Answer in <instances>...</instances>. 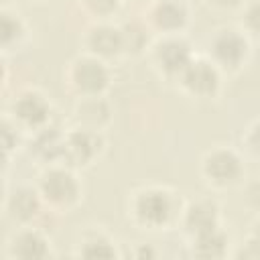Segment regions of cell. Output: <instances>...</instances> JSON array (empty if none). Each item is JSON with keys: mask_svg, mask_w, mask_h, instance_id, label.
I'll return each instance as SVG.
<instances>
[{"mask_svg": "<svg viewBox=\"0 0 260 260\" xmlns=\"http://www.w3.org/2000/svg\"><path fill=\"white\" fill-rule=\"evenodd\" d=\"M154 57H156V63L167 73H183L185 67L191 63L189 45L181 39H169V41L160 43Z\"/></svg>", "mask_w": 260, "mask_h": 260, "instance_id": "7", "label": "cell"}, {"mask_svg": "<svg viewBox=\"0 0 260 260\" xmlns=\"http://www.w3.org/2000/svg\"><path fill=\"white\" fill-rule=\"evenodd\" d=\"M47 252L45 240L37 232H24L14 240V254L24 258H41Z\"/></svg>", "mask_w": 260, "mask_h": 260, "instance_id": "15", "label": "cell"}, {"mask_svg": "<svg viewBox=\"0 0 260 260\" xmlns=\"http://www.w3.org/2000/svg\"><path fill=\"white\" fill-rule=\"evenodd\" d=\"M248 199H250V203H254V205L260 209V181L254 183V185L248 189Z\"/></svg>", "mask_w": 260, "mask_h": 260, "instance_id": "24", "label": "cell"}, {"mask_svg": "<svg viewBox=\"0 0 260 260\" xmlns=\"http://www.w3.org/2000/svg\"><path fill=\"white\" fill-rule=\"evenodd\" d=\"M134 213L144 225H150V228L165 225L173 217V199L167 191H160V189L142 191L136 197Z\"/></svg>", "mask_w": 260, "mask_h": 260, "instance_id": "1", "label": "cell"}, {"mask_svg": "<svg viewBox=\"0 0 260 260\" xmlns=\"http://www.w3.org/2000/svg\"><path fill=\"white\" fill-rule=\"evenodd\" d=\"M185 225L191 234H203L217 228V207L211 201H197L185 213Z\"/></svg>", "mask_w": 260, "mask_h": 260, "instance_id": "11", "label": "cell"}, {"mask_svg": "<svg viewBox=\"0 0 260 260\" xmlns=\"http://www.w3.org/2000/svg\"><path fill=\"white\" fill-rule=\"evenodd\" d=\"M49 130H45V132H41L37 136V150L45 158H55L57 154H63L65 156V138H61L59 134L49 132Z\"/></svg>", "mask_w": 260, "mask_h": 260, "instance_id": "16", "label": "cell"}, {"mask_svg": "<svg viewBox=\"0 0 260 260\" xmlns=\"http://www.w3.org/2000/svg\"><path fill=\"white\" fill-rule=\"evenodd\" d=\"M100 148V138L91 130H77L65 138V156L73 158L77 165H85Z\"/></svg>", "mask_w": 260, "mask_h": 260, "instance_id": "8", "label": "cell"}, {"mask_svg": "<svg viewBox=\"0 0 260 260\" xmlns=\"http://www.w3.org/2000/svg\"><path fill=\"white\" fill-rule=\"evenodd\" d=\"M213 2H215L217 6H223V8H225V6H236L240 0H213Z\"/></svg>", "mask_w": 260, "mask_h": 260, "instance_id": "25", "label": "cell"}, {"mask_svg": "<svg viewBox=\"0 0 260 260\" xmlns=\"http://www.w3.org/2000/svg\"><path fill=\"white\" fill-rule=\"evenodd\" d=\"M205 177L215 185H234L242 175L240 158L230 150H215L203 162Z\"/></svg>", "mask_w": 260, "mask_h": 260, "instance_id": "2", "label": "cell"}, {"mask_svg": "<svg viewBox=\"0 0 260 260\" xmlns=\"http://www.w3.org/2000/svg\"><path fill=\"white\" fill-rule=\"evenodd\" d=\"M248 51L246 39L238 30H223L213 39V55L215 61L221 63L223 67H238Z\"/></svg>", "mask_w": 260, "mask_h": 260, "instance_id": "6", "label": "cell"}, {"mask_svg": "<svg viewBox=\"0 0 260 260\" xmlns=\"http://www.w3.org/2000/svg\"><path fill=\"white\" fill-rule=\"evenodd\" d=\"M225 236L215 228V230H209V232H203V234H197L195 236V246H193V252L197 256H205V258H217V256H223L225 252Z\"/></svg>", "mask_w": 260, "mask_h": 260, "instance_id": "13", "label": "cell"}, {"mask_svg": "<svg viewBox=\"0 0 260 260\" xmlns=\"http://www.w3.org/2000/svg\"><path fill=\"white\" fill-rule=\"evenodd\" d=\"M240 256H244V258H260V240L254 236L250 242H246V246L240 250Z\"/></svg>", "mask_w": 260, "mask_h": 260, "instance_id": "22", "label": "cell"}, {"mask_svg": "<svg viewBox=\"0 0 260 260\" xmlns=\"http://www.w3.org/2000/svg\"><path fill=\"white\" fill-rule=\"evenodd\" d=\"M248 144H250V148H252L256 154H260V122L250 130V134H248Z\"/></svg>", "mask_w": 260, "mask_h": 260, "instance_id": "23", "label": "cell"}, {"mask_svg": "<svg viewBox=\"0 0 260 260\" xmlns=\"http://www.w3.org/2000/svg\"><path fill=\"white\" fill-rule=\"evenodd\" d=\"M152 16L158 28L177 30L187 22V6L183 0H158Z\"/></svg>", "mask_w": 260, "mask_h": 260, "instance_id": "10", "label": "cell"}, {"mask_svg": "<svg viewBox=\"0 0 260 260\" xmlns=\"http://www.w3.org/2000/svg\"><path fill=\"white\" fill-rule=\"evenodd\" d=\"M39 211L37 193L30 189H18L10 197V213L14 219H30Z\"/></svg>", "mask_w": 260, "mask_h": 260, "instance_id": "14", "label": "cell"}, {"mask_svg": "<svg viewBox=\"0 0 260 260\" xmlns=\"http://www.w3.org/2000/svg\"><path fill=\"white\" fill-rule=\"evenodd\" d=\"M71 79L75 83V87L79 91H85L89 95L102 91L108 83V71L106 67L98 61V59H91V57H81L73 63V69H71Z\"/></svg>", "mask_w": 260, "mask_h": 260, "instance_id": "3", "label": "cell"}, {"mask_svg": "<svg viewBox=\"0 0 260 260\" xmlns=\"http://www.w3.org/2000/svg\"><path fill=\"white\" fill-rule=\"evenodd\" d=\"M85 4H87V8H89L91 12H95V14H100V16H106V14H110L112 10H116L118 0H85Z\"/></svg>", "mask_w": 260, "mask_h": 260, "instance_id": "20", "label": "cell"}, {"mask_svg": "<svg viewBox=\"0 0 260 260\" xmlns=\"http://www.w3.org/2000/svg\"><path fill=\"white\" fill-rule=\"evenodd\" d=\"M246 22H248V26H250L254 32L260 35V0L254 2V4L248 8V12H246Z\"/></svg>", "mask_w": 260, "mask_h": 260, "instance_id": "21", "label": "cell"}, {"mask_svg": "<svg viewBox=\"0 0 260 260\" xmlns=\"http://www.w3.org/2000/svg\"><path fill=\"white\" fill-rule=\"evenodd\" d=\"M41 189H43V195L51 203H57V205H67V203L75 201L77 193H79L75 177L61 169L49 171L41 181Z\"/></svg>", "mask_w": 260, "mask_h": 260, "instance_id": "4", "label": "cell"}, {"mask_svg": "<svg viewBox=\"0 0 260 260\" xmlns=\"http://www.w3.org/2000/svg\"><path fill=\"white\" fill-rule=\"evenodd\" d=\"M256 238L260 240V221H258V225H256Z\"/></svg>", "mask_w": 260, "mask_h": 260, "instance_id": "26", "label": "cell"}, {"mask_svg": "<svg viewBox=\"0 0 260 260\" xmlns=\"http://www.w3.org/2000/svg\"><path fill=\"white\" fill-rule=\"evenodd\" d=\"M181 75H183L185 87L197 95H209L219 85L217 69L213 67V63H207V61H191Z\"/></svg>", "mask_w": 260, "mask_h": 260, "instance_id": "5", "label": "cell"}, {"mask_svg": "<svg viewBox=\"0 0 260 260\" xmlns=\"http://www.w3.org/2000/svg\"><path fill=\"white\" fill-rule=\"evenodd\" d=\"M95 112H108V106H106L102 100H98L95 95H91V100H85V102L79 106L77 118L83 120L85 124L100 126V124L104 122V118H102V116H95Z\"/></svg>", "mask_w": 260, "mask_h": 260, "instance_id": "17", "label": "cell"}, {"mask_svg": "<svg viewBox=\"0 0 260 260\" xmlns=\"http://www.w3.org/2000/svg\"><path fill=\"white\" fill-rule=\"evenodd\" d=\"M14 116L20 118L28 126H39L49 116V104L45 102L41 93H35V91L22 93L14 102Z\"/></svg>", "mask_w": 260, "mask_h": 260, "instance_id": "9", "label": "cell"}, {"mask_svg": "<svg viewBox=\"0 0 260 260\" xmlns=\"http://www.w3.org/2000/svg\"><path fill=\"white\" fill-rule=\"evenodd\" d=\"M2 39H4V45L8 47L10 45V41H12V37H20L22 35V26H20V20L14 16L12 18V26H10V20H8V16H6V12H4V18H2Z\"/></svg>", "mask_w": 260, "mask_h": 260, "instance_id": "19", "label": "cell"}, {"mask_svg": "<svg viewBox=\"0 0 260 260\" xmlns=\"http://www.w3.org/2000/svg\"><path fill=\"white\" fill-rule=\"evenodd\" d=\"M87 248L83 250L85 256H98V258H108L114 254V250L110 248V242L108 240H102V238H93L85 244Z\"/></svg>", "mask_w": 260, "mask_h": 260, "instance_id": "18", "label": "cell"}, {"mask_svg": "<svg viewBox=\"0 0 260 260\" xmlns=\"http://www.w3.org/2000/svg\"><path fill=\"white\" fill-rule=\"evenodd\" d=\"M89 47L98 55H116L122 45V30L112 28V26H98L89 32Z\"/></svg>", "mask_w": 260, "mask_h": 260, "instance_id": "12", "label": "cell"}]
</instances>
